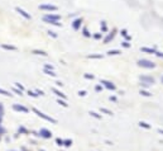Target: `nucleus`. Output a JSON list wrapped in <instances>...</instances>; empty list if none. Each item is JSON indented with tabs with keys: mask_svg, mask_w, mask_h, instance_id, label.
<instances>
[{
	"mask_svg": "<svg viewBox=\"0 0 163 151\" xmlns=\"http://www.w3.org/2000/svg\"><path fill=\"white\" fill-rule=\"evenodd\" d=\"M13 90H14L15 93H18V94H19V95H23V93H22V90H19V89H18V88H14V89H13Z\"/></svg>",
	"mask_w": 163,
	"mask_h": 151,
	"instance_id": "nucleus-39",
	"label": "nucleus"
},
{
	"mask_svg": "<svg viewBox=\"0 0 163 151\" xmlns=\"http://www.w3.org/2000/svg\"><path fill=\"white\" fill-rule=\"evenodd\" d=\"M154 55H156V56H158V57H162V59H163V53H162V52H158V51H157Z\"/></svg>",
	"mask_w": 163,
	"mask_h": 151,
	"instance_id": "nucleus-42",
	"label": "nucleus"
},
{
	"mask_svg": "<svg viewBox=\"0 0 163 151\" xmlns=\"http://www.w3.org/2000/svg\"><path fill=\"white\" fill-rule=\"evenodd\" d=\"M63 146H66V147L72 146V140H63Z\"/></svg>",
	"mask_w": 163,
	"mask_h": 151,
	"instance_id": "nucleus-24",
	"label": "nucleus"
},
{
	"mask_svg": "<svg viewBox=\"0 0 163 151\" xmlns=\"http://www.w3.org/2000/svg\"><path fill=\"white\" fill-rule=\"evenodd\" d=\"M43 72L46 75H49V76H57V74L53 71V70H47V69H43Z\"/></svg>",
	"mask_w": 163,
	"mask_h": 151,
	"instance_id": "nucleus-18",
	"label": "nucleus"
},
{
	"mask_svg": "<svg viewBox=\"0 0 163 151\" xmlns=\"http://www.w3.org/2000/svg\"><path fill=\"white\" fill-rule=\"evenodd\" d=\"M15 12H16V13H19L22 17H24V18H25V19H28V20H30V19H32V15H30L29 13H27L24 9L19 8V7H16V8H15Z\"/></svg>",
	"mask_w": 163,
	"mask_h": 151,
	"instance_id": "nucleus-5",
	"label": "nucleus"
},
{
	"mask_svg": "<svg viewBox=\"0 0 163 151\" xmlns=\"http://www.w3.org/2000/svg\"><path fill=\"white\" fill-rule=\"evenodd\" d=\"M39 151H44V150H39Z\"/></svg>",
	"mask_w": 163,
	"mask_h": 151,
	"instance_id": "nucleus-47",
	"label": "nucleus"
},
{
	"mask_svg": "<svg viewBox=\"0 0 163 151\" xmlns=\"http://www.w3.org/2000/svg\"><path fill=\"white\" fill-rule=\"evenodd\" d=\"M38 133H39V136L43 137V138H51L52 137V132L48 131L47 128H41V131H39Z\"/></svg>",
	"mask_w": 163,
	"mask_h": 151,
	"instance_id": "nucleus-6",
	"label": "nucleus"
},
{
	"mask_svg": "<svg viewBox=\"0 0 163 151\" xmlns=\"http://www.w3.org/2000/svg\"><path fill=\"white\" fill-rule=\"evenodd\" d=\"M140 80H144V81H147V84H149V85H153L154 84V79L153 77H149V76H140Z\"/></svg>",
	"mask_w": 163,
	"mask_h": 151,
	"instance_id": "nucleus-11",
	"label": "nucleus"
},
{
	"mask_svg": "<svg viewBox=\"0 0 163 151\" xmlns=\"http://www.w3.org/2000/svg\"><path fill=\"white\" fill-rule=\"evenodd\" d=\"M137 65L140 66V67H144V69H154L156 67V64L149 60H138Z\"/></svg>",
	"mask_w": 163,
	"mask_h": 151,
	"instance_id": "nucleus-2",
	"label": "nucleus"
},
{
	"mask_svg": "<svg viewBox=\"0 0 163 151\" xmlns=\"http://www.w3.org/2000/svg\"><path fill=\"white\" fill-rule=\"evenodd\" d=\"M57 103H58V104H61V105H62V107H65V108H67V107H68V104H67V103L65 102V100L57 99Z\"/></svg>",
	"mask_w": 163,
	"mask_h": 151,
	"instance_id": "nucleus-27",
	"label": "nucleus"
},
{
	"mask_svg": "<svg viewBox=\"0 0 163 151\" xmlns=\"http://www.w3.org/2000/svg\"><path fill=\"white\" fill-rule=\"evenodd\" d=\"M43 18H47V19H51V20H56L58 22L61 19V15H57V14H46Z\"/></svg>",
	"mask_w": 163,
	"mask_h": 151,
	"instance_id": "nucleus-9",
	"label": "nucleus"
},
{
	"mask_svg": "<svg viewBox=\"0 0 163 151\" xmlns=\"http://www.w3.org/2000/svg\"><path fill=\"white\" fill-rule=\"evenodd\" d=\"M142 52H147V53H156V48H149V47H140Z\"/></svg>",
	"mask_w": 163,
	"mask_h": 151,
	"instance_id": "nucleus-12",
	"label": "nucleus"
},
{
	"mask_svg": "<svg viewBox=\"0 0 163 151\" xmlns=\"http://www.w3.org/2000/svg\"><path fill=\"white\" fill-rule=\"evenodd\" d=\"M139 94H140V95H143V97H152V93H149L147 90H140Z\"/></svg>",
	"mask_w": 163,
	"mask_h": 151,
	"instance_id": "nucleus-22",
	"label": "nucleus"
},
{
	"mask_svg": "<svg viewBox=\"0 0 163 151\" xmlns=\"http://www.w3.org/2000/svg\"><path fill=\"white\" fill-rule=\"evenodd\" d=\"M108 55L109 56H118V55H121V51L120 50H109Z\"/></svg>",
	"mask_w": 163,
	"mask_h": 151,
	"instance_id": "nucleus-15",
	"label": "nucleus"
},
{
	"mask_svg": "<svg viewBox=\"0 0 163 151\" xmlns=\"http://www.w3.org/2000/svg\"><path fill=\"white\" fill-rule=\"evenodd\" d=\"M161 81H162V83H163V76H162V77H161Z\"/></svg>",
	"mask_w": 163,
	"mask_h": 151,
	"instance_id": "nucleus-46",
	"label": "nucleus"
},
{
	"mask_svg": "<svg viewBox=\"0 0 163 151\" xmlns=\"http://www.w3.org/2000/svg\"><path fill=\"white\" fill-rule=\"evenodd\" d=\"M43 20L46 22V23H49V24H52V25L62 27V23H58V22H56V20H51V19H47V18H43Z\"/></svg>",
	"mask_w": 163,
	"mask_h": 151,
	"instance_id": "nucleus-13",
	"label": "nucleus"
},
{
	"mask_svg": "<svg viewBox=\"0 0 163 151\" xmlns=\"http://www.w3.org/2000/svg\"><path fill=\"white\" fill-rule=\"evenodd\" d=\"M115 32V31H114ZM110 33V34H108V36H106V38H105V40H104V43H108L109 41H111V40H113V38H114V36H115V33Z\"/></svg>",
	"mask_w": 163,
	"mask_h": 151,
	"instance_id": "nucleus-19",
	"label": "nucleus"
},
{
	"mask_svg": "<svg viewBox=\"0 0 163 151\" xmlns=\"http://www.w3.org/2000/svg\"><path fill=\"white\" fill-rule=\"evenodd\" d=\"M56 84H57V85H58V86H63V84H62V81H57V83H56Z\"/></svg>",
	"mask_w": 163,
	"mask_h": 151,
	"instance_id": "nucleus-43",
	"label": "nucleus"
},
{
	"mask_svg": "<svg viewBox=\"0 0 163 151\" xmlns=\"http://www.w3.org/2000/svg\"><path fill=\"white\" fill-rule=\"evenodd\" d=\"M100 84H103V85L106 88V89H109V90H115L116 86H115V84L114 83H111L109 80H104V79H101L100 80Z\"/></svg>",
	"mask_w": 163,
	"mask_h": 151,
	"instance_id": "nucleus-4",
	"label": "nucleus"
},
{
	"mask_svg": "<svg viewBox=\"0 0 163 151\" xmlns=\"http://www.w3.org/2000/svg\"><path fill=\"white\" fill-rule=\"evenodd\" d=\"M87 57H89V59H103L104 56H103V55H89Z\"/></svg>",
	"mask_w": 163,
	"mask_h": 151,
	"instance_id": "nucleus-26",
	"label": "nucleus"
},
{
	"mask_svg": "<svg viewBox=\"0 0 163 151\" xmlns=\"http://www.w3.org/2000/svg\"><path fill=\"white\" fill-rule=\"evenodd\" d=\"M41 10H47V12H57L58 7L57 5H52V4H42L38 7Z\"/></svg>",
	"mask_w": 163,
	"mask_h": 151,
	"instance_id": "nucleus-3",
	"label": "nucleus"
},
{
	"mask_svg": "<svg viewBox=\"0 0 163 151\" xmlns=\"http://www.w3.org/2000/svg\"><path fill=\"white\" fill-rule=\"evenodd\" d=\"M158 132H159V133H162V135H163V130H162V128H159V130H158Z\"/></svg>",
	"mask_w": 163,
	"mask_h": 151,
	"instance_id": "nucleus-45",
	"label": "nucleus"
},
{
	"mask_svg": "<svg viewBox=\"0 0 163 151\" xmlns=\"http://www.w3.org/2000/svg\"><path fill=\"white\" fill-rule=\"evenodd\" d=\"M0 47H1L3 50H7V51H16V50H18L15 46H12V44H5V43L0 44Z\"/></svg>",
	"mask_w": 163,
	"mask_h": 151,
	"instance_id": "nucleus-10",
	"label": "nucleus"
},
{
	"mask_svg": "<svg viewBox=\"0 0 163 151\" xmlns=\"http://www.w3.org/2000/svg\"><path fill=\"white\" fill-rule=\"evenodd\" d=\"M100 110L103 112V113H106V114H109V116H113V112L109 110V109H106V108H101Z\"/></svg>",
	"mask_w": 163,
	"mask_h": 151,
	"instance_id": "nucleus-29",
	"label": "nucleus"
},
{
	"mask_svg": "<svg viewBox=\"0 0 163 151\" xmlns=\"http://www.w3.org/2000/svg\"><path fill=\"white\" fill-rule=\"evenodd\" d=\"M121 46L124 47V48H129V47H132V44L129 43V42H126V41H124V42H121Z\"/></svg>",
	"mask_w": 163,
	"mask_h": 151,
	"instance_id": "nucleus-31",
	"label": "nucleus"
},
{
	"mask_svg": "<svg viewBox=\"0 0 163 151\" xmlns=\"http://www.w3.org/2000/svg\"><path fill=\"white\" fill-rule=\"evenodd\" d=\"M95 90H96V92L103 90V86H101V85H96V86H95Z\"/></svg>",
	"mask_w": 163,
	"mask_h": 151,
	"instance_id": "nucleus-41",
	"label": "nucleus"
},
{
	"mask_svg": "<svg viewBox=\"0 0 163 151\" xmlns=\"http://www.w3.org/2000/svg\"><path fill=\"white\" fill-rule=\"evenodd\" d=\"M33 112L38 116V117H41V118H43L44 121H48V122H51V123H57V119H54V118H52V117H49V116H47V114H44L43 112H41V110H38L37 108H33Z\"/></svg>",
	"mask_w": 163,
	"mask_h": 151,
	"instance_id": "nucleus-1",
	"label": "nucleus"
},
{
	"mask_svg": "<svg viewBox=\"0 0 163 151\" xmlns=\"http://www.w3.org/2000/svg\"><path fill=\"white\" fill-rule=\"evenodd\" d=\"M15 88H18V89H19V90H22V92H23V90H24V86H23V85H22V84H20V83H15Z\"/></svg>",
	"mask_w": 163,
	"mask_h": 151,
	"instance_id": "nucleus-34",
	"label": "nucleus"
},
{
	"mask_svg": "<svg viewBox=\"0 0 163 151\" xmlns=\"http://www.w3.org/2000/svg\"><path fill=\"white\" fill-rule=\"evenodd\" d=\"M18 132H19V133H28V131H27V128H24V127H19V130H18Z\"/></svg>",
	"mask_w": 163,
	"mask_h": 151,
	"instance_id": "nucleus-36",
	"label": "nucleus"
},
{
	"mask_svg": "<svg viewBox=\"0 0 163 151\" xmlns=\"http://www.w3.org/2000/svg\"><path fill=\"white\" fill-rule=\"evenodd\" d=\"M28 95L29 97H33V98H37L38 97V94L36 92H32V90H28Z\"/></svg>",
	"mask_w": 163,
	"mask_h": 151,
	"instance_id": "nucleus-30",
	"label": "nucleus"
},
{
	"mask_svg": "<svg viewBox=\"0 0 163 151\" xmlns=\"http://www.w3.org/2000/svg\"><path fill=\"white\" fill-rule=\"evenodd\" d=\"M52 92H53V93H54V94H56V95H57V97H61L62 99H66V98H67V97L65 95V94H63L62 92L57 90V89H56V88H53V89H52Z\"/></svg>",
	"mask_w": 163,
	"mask_h": 151,
	"instance_id": "nucleus-16",
	"label": "nucleus"
},
{
	"mask_svg": "<svg viewBox=\"0 0 163 151\" xmlns=\"http://www.w3.org/2000/svg\"><path fill=\"white\" fill-rule=\"evenodd\" d=\"M120 34H121L123 37H124V38H125V40H126V42L132 40V36H129V34H128V31H126V29H121V32H120Z\"/></svg>",
	"mask_w": 163,
	"mask_h": 151,
	"instance_id": "nucleus-14",
	"label": "nucleus"
},
{
	"mask_svg": "<svg viewBox=\"0 0 163 151\" xmlns=\"http://www.w3.org/2000/svg\"><path fill=\"white\" fill-rule=\"evenodd\" d=\"M101 36H103L101 33H96V34H94V38L95 40H99V38H101Z\"/></svg>",
	"mask_w": 163,
	"mask_h": 151,
	"instance_id": "nucleus-40",
	"label": "nucleus"
},
{
	"mask_svg": "<svg viewBox=\"0 0 163 151\" xmlns=\"http://www.w3.org/2000/svg\"><path fill=\"white\" fill-rule=\"evenodd\" d=\"M82 33H83V36H85V37H91V34L89 33V31H87V28H86V27H83V28H82Z\"/></svg>",
	"mask_w": 163,
	"mask_h": 151,
	"instance_id": "nucleus-25",
	"label": "nucleus"
},
{
	"mask_svg": "<svg viewBox=\"0 0 163 151\" xmlns=\"http://www.w3.org/2000/svg\"><path fill=\"white\" fill-rule=\"evenodd\" d=\"M83 77H85V79H90V80H94L95 79V76L92 74H85V75H83Z\"/></svg>",
	"mask_w": 163,
	"mask_h": 151,
	"instance_id": "nucleus-32",
	"label": "nucleus"
},
{
	"mask_svg": "<svg viewBox=\"0 0 163 151\" xmlns=\"http://www.w3.org/2000/svg\"><path fill=\"white\" fill-rule=\"evenodd\" d=\"M110 100H113V102H116V98H115V97H110Z\"/></svg>",
	"mask_w": 163,
	"mask_h": 151,
	"instance_id": "nucleus-44",
	"label": "nucleus"
},
{
	"mask_svg": "<svg viewBox=\"0 0 163 151\" xmlns=\"http://www.w3.org/2000/svg\"><path fill=\"white\" fill-rule=\"evenodd\" d=\"M89 114L91 116V117H94V118H97V119H101V116L100 114H97L96 112H89Z\"/></svg>",
	"mask_w": 163,
	"mask_h": 151,
	"instance_id": "nucleus-23",
	"label": "nucleus"
},
{
	"mask_svg": "<svg viewBox=\"0 0 163 151\" xmlns=\"http://www.w3.org/2000/svg\"><path fill=\"white\" fill-rule=\"evenodd\" d=\"M32 52L34 53V55H42V56H47L48 55V53H46L44 51H41V50H33Z\"/></svg>",
	"mask_w": 163,
	"mask_h": 151,
	"instance_id": "nucleus-21",
	"label": "nucleus"
},
{
	"mask_svg": "<svg viewBox=\"0 0 163 151\" xmlns=\"http://www.w3.org/2000/svg\"><path fill=\"white\" fill-rule=\"evenodd\" d=\"M101 31H103V32H106V31H108V27H106V22H101Z\"/></svg>",
	"mask_w": 163,
	"mask_h": 151,
	"instance_id": "nucleus-28",
	"label": "nucleus"
},
{
	"mask_svg": "<svg viewBox=\"0 0 163 151\" xmlns=\"http://www.w3.org/2000/svg\"><path fill=\"white\" fill-rule=\"evenodd\" d=\"M13 109L16 110V112H22V113H28L29 112V109H28L27 107H24V105H20V104H13Z\"/></svg>",
	"mask_w": 163,
	"mask_h": 151,
	"instance_id": "nucleus-7",
	"label": "nucleus"
},
{
	"mask_svg": "<svg viewBox=\"0 0 163 151\" xmlns=\"http://www.w3.org/2000/svg\"><path fill=\"white\" fill-rule=\"evenodd\" d=\"M56 143H57L58 146H63V140H61V138H56Z\"/></svg>",
	"mask_w": 163,
	"mask_h": 151,
	"instance_id": "nucleus-35",
	"label": "nucleus"
},
{
	"mask_svg": "<svg viewBox=\"0 0 163 151\" xmlns=\"http://www.w3.org/2000/svg\"><path fill=\"white\" fill-rule=\"evenodd\" d=\"M86 94H87V93H86L85 90H80V92H78V95H80V97H85Z\"/></svg>",
	"mask_w": 163,
	"mask_h": 151,
	"instance_id": "nucleus-38",
	"label": "nucleus"
},
{
	"mask_svg": "<svg viewBox=\"0 0 163 151\" xmlns=\"http://www.w3.org/2000/svg\"><path fill=\"white\" fill-rule=\"evenodd\" d=\"M44 69H47V70H53V65H49V64H46L44 65Z\"/></svg>",
	"mask_w": 163,
	"mask_h": 151,
	"instance_id": "nucleus-37",
	"label": "nucleus"
},
{
	"mask_svg": "<svg viewBox=\"0 0 163 151\" xmlns=\"http://www.w3.org/2000/svg\"><path fill=\"white\" fill-rule=\"evenodd\" d=\"M0 94H3V95H5V97H13V94L10 92L5 90V89H1V88H0Z\"/></svg>",
	"mask_w": 163,
	"mask_h": 151,
	"instance_id": "nucleus-20",
	"label": "nucleus"
},
{
	"mask_svg": "<svg viewBox=\"0 0 163 151\" xmlns=\"http://www.w3.org/2000/svg\"><path fill=\"white\" fill-rule=\"evenodd\" d=\"M82 20H83L82 17H81V18H77L76 20H74V23H72V28H74L75 31H78V29H80V27H81Z\"/></svg>",
	"mask_w": 163,
	"mask_h": 151,
	"instance_id": "nucleus-8",
	"label": "nucleus"
},
{
	"mask_svg": "<svg viewBox=\"0 0 163 151\" xmlns=\"http://www.w3.org/2000/svg\"><path fill=\"white\" fill-rule=\"evenodd\" d=\"M47 33H48L49 36H52L53 38H57V37H58V36H57V33H56V32H53V31H47Z\"/></svg>",
	"mask_w": 163,
	"mask_h": 151,
	"instance_id": "nucleus-33",
	"label": "nucleus"
},
{
	"mask_svg": "<svg viewBox=\"0 0 163 151\" xmlns=\"http://www.w3.org/2000/svg\"><path fill=\"white\" fill-rule=\"evenodd\" d=\"M139 127H143V128H145V130H150V128H152L150 125H148L147 122H143V121L139 122Z\"/></svg>",
	"mask_w": 163,
	"mask_h": 151,
	"instance_id": "nucleus-17",
	"label": "nucleus"
}]
</instances>
